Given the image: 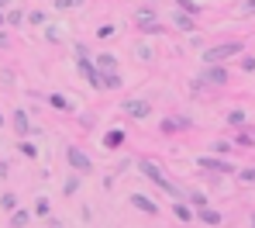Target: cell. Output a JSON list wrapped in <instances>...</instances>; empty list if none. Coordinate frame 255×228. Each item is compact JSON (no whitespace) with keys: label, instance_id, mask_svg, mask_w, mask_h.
I'll list each match as a JSON object with an SVG mask.
<instances>
[{"label":"cell","instance_id":"1","mask_svg":"<svg viewBox=\"0 0 255 228\" xmlns=\"http://www.w3.org/2000/svg\"><path fill=\"white\" fill-rule=\"evenodd\" d=\"M242 48H245L242 42H224V45H214V48H207V52H204V62H207V66H214V62H224V59L238 55Z\"/></svg>","mask_w":255,"mask_h":228},{"label":"cell","instance_id":"2","mask_svg":"<svg viewBox=\"0 0 255 228\" xmlns=\"http://www.w3.org/2000/svg\"><path fill=\"white\" fill-rule=\"evenodd\" d=\"M76 66H80V73L86 76V83H90L93 90H100V87H104V83H100V73H97V66L86 59V48H83V45H76Z\"/></svg>","mask_w":255,"mask_h":228},{"label":"cell","instance_id":"3","mask_svg":"<svg viewBox=\"0 0 255 228\" xmlns=\"http://www.w3.org/2000/svg\"><path fill=\"white\" fill-rule=\"evenodd\" d=\"M141 170H145V173H148L152 180L159 183V187H162L166 194H172V197H183V194H179V187H176V183H169L166 177H162V173H159V170H155V163H141Z\"/></svg>","mask_w":255,"mask_h":228},{"label":"cell","instance_id":"4","mask_svg":"<svg viewBox=\"0 0 255 228\" xmlns=\"http://www.w3.org/2000/svg\"><path fill=\"white\" fill-rule=\"evenodd\" d=\"M121 111H125L128 118L141 121V118H148V111H152V107H148V100H125V104H121Z\"/></svg>","mask_w":255,"mask_h":228},{"label":"cell","instance_id":"5","mask_svg":"<svg viewBox=\"0 0 255 228\" xmlns=\"http://www.w3.org/2000/svg\"><path fill=\"white\" fill-rule=\"evenodd\" d=\"M66 156H69V163H73V170H80V173H90V170H93V163H90V156H86V152H80L76 145H69V149H66Z\"/></svg>","mask_w":255,"mask_h":228},{"label":"cell","instance_id":"6","mask_svg":"<svg viewBox=\"0 0 255 228\" xmlns=\"http://www.w3.org/2000/svg\"><path fill=\"white\" fill-rule=\"evenodd\" d=\"M197 83H228V69L214 62V66H207V69L200 73V80H197Z\"/></svg>","mask_w":255,"mask_h":228},{"label":"cell","instance_id":"7","mask_svg":"<svg viewBox=\"0 0 255 228\" xmlns=\"http://www.w3.org/2000/svg\"><path fill=\"white\" fill-rule=\"evenodd\" d=\"M14 128H17V135H21V138L31 132V125H28V111H14Z\"/></svg>","mask_w":255,"mask_h":228},{"label":"cell","instance_id":"8","mask_svg":"<svg viewBox=\"0 0 255 228\" xmlns=\"http://www.w3.org/2000/svg\"><path fill=\"white\" fill-rule=\"evenodd\" d=\"M97 66H100L104 73H114V69H118V59H114L111 52H100V55H97Z\"/></svg>","mask_w":255,"mask_h":228},{"label":"cell","instance_id":"9","mask_svg":"<svg viewBox=\"0 0 255 228\" xmlns=\"http://www.w3.org/2000/svg\"><path fill=\"white\" fill-rule=\"evenodd\" d=\"M121 142H125V132H121V128H111V132L104 135V145H107V149H118Z\"/></svg>","mask_w":255,"mask_h":228},{"label":"cell","instance_id":"10","mask_svg":"<svg viewBox=\"0 0 255 228\" xmlns=\"http://www.w3.org/2000/svg\"><path fill=\"white\" fill-rule=\"evenodd\" d=\"M200 166L204 170H214V173H228L231 170V163H221V159H200Z\"/></svg>","mask_w":255,"mask_h":228},{"label":"cell","instance_id":"11","mask_svg":"<svg viewBox=\"0 0 255 228\" xmlns=\"http://www.w3.org/2000/svg\"><path fill=\"white\" fill-rule=\"evenodd\" d=\"M172 21H176V28H179V31H193V28H197L190 14H172Z\"/></svg>","mask_w":255,"mask_h":228},{"label":"cell","instance_id":"12","mask_svg":"<svg viewBox=\"0 0 255 228\" xmlns=\"http://www.w3.org/2000/svg\"><path fill=\"white\" fill-rule=\"evenodd\" d=\"M131 201H134V208H141V211H148V215H159V208H155V204H152L148 197H141V194H134Z\"/></svg>","mask_w":255,"mask_h":228},{"label":"cell","instance_id":"13","mask_svg":"<svg viewBox=\"0 0 255 228\" xmlns=\"http://www.w3.org/2000/svg\"><path fill=\"white\" fill-rule=\"evenodd\" d=\"M100 83H104V87H111V90H118V87H121V76H118V69H114V73H100Z\"/></svg>","mask_w":255,"mask_h":228},{"label":"cell","instance_id":"14","mask_svg":"<svg viewBox=\"0 0 255 228\" xmlns=\"http://www.w3.org/2000/svg\"><path fill=\"white\" fill-rule=\"evenodd\" d=\"M200 222H207V225H221V215L217 211H207V208H200V215H197Z\"/></svg>","mask_w":255,"mask_h":228},{"label":"cell","instance_id":"15","mask_svg":"<svg viewBox=\"0 0 255 228\" xmlns=\"http://www.w3.org/2000/svg\"><path fill=\"white\" fill-rule=\"evenodd\" d=\"M141 31H145V35H159V31H166V28H162L159 21H141Z\"/></svg>","mask_w":255,"mask_h":228},{"label":"cell","instance_id":"16","mask_svg":"<svg viewBox=\"0 0 255 228\" xmlns=\"http://www.w3.org/2000/svg\"><path fill=\"white\" fill-rule=\"evenodd\" d=\"M3 21H7V24H10V28H17V24H21V21H24V10H10V14H7V17H3Z\"/></svg>","mask_w":255,"mask_h":228},{"label":"cell","instance_id":"17","mask_svg":"<svg viewBox=\"0 0 255 228\" xmlns=\"http://www.w3.org/2000/svg\"><path fill=\"white\" fill-rule=\"evenodd\" d=\"M48 104H52V107H59V111H66V107H69V100H66L62 93H52V97H48Z\"/></svg>","mask_w":255,"mask_h":228},{"label":"cell","instance_id":"18","mask_svg":"<svg viewBox=\"0 0 255 228\" xmlns=\"http://www.w3.org/2000/svg\"><path fill=\"white\" fill-rule=\"evenodd\" d=\"M179 3V10H186V14H197L200 7H197V0H176Z\"/></svg>","mask_w":255,"mask_h":228},{"label":"cell","instance_id":"19","mask_svg":"<svg viewBox=\"0 0 255 228\" xmlns=\"http://www.w3.org/2000/svg\"><path fill=\"white\" fill-rule=\"evenodd\" d=\"M80 3H83V0H55L59 10H73V7H80Z\"/></svg>","mask_w":255,"mask_h":228},{"label":"cell","instance_id":"20","mask_svg":"<svg viewBox=\"0 0 255 228\" xmlns=\"http://www.w3.org/2000/svg\"><path fill=\"white\" fill-rule=\"evenodd\" d=\"M10 225H14V228H24V225H28V211H17V215H14V222H10Z\"/></svg>","mask_w":255,"mask_h":228},{"label":"cell","instance_id":"21","mask_svg":"<svg viewBox=\"0 0 255 228\" xmlns=\"http://www.w3.org/2000/svg\"><path fill=\"white\" fill-rule=\"evenodd\" d=\"M28 21H31V24H45V14H42V10H31Z\"/></svg>","mask_w":255,"mask_h":228},{"label":"cell","instance_id":"22","mask_svg":"<svg viewBox=\"0 0 255 228\" xmlns=\"http://www.w3.org/2000/svg\"><path fill=\"white\" fill-rule=\"evenodd\" d=\"M97 35H100V38H111V35H114V24H104V28L97 31Z\"/></svg>","mask_w":255,"mask_h":228},{"label":"cell","instance_id":"23","mask_svg":"<svg viewBox=\"0 0 255 228\" xmlns=\"http://www.w3.org/2000/svg\"><path fill=\"white\" fill-rule=\"evenodd\" d=\"M228 121H231V125H242V121H245V114H242V111H231V118H228Z\"/></svg>","mask_w":255,"mask_h":228},{"label":"cell","instance_id":"24","mask_svg":"<svg viewBox=\"0 0 255 228\" xmlns=\"http://www.w3.org/2000/svg\"><path fill=\"white\" fill-rule=\"evenodd\" d=\"M176 215H179V218H183V222H190V218H193V215H190V211H186V208H183V204H176Z\"/></svg>","mask_w":255,"mask_h":228},{"label":"cell","instance_id":"25","mask_svg":"<svg viewBox=\"0 0 255 228\" xmlns=\"http://www.w3.org/2000/svg\"><path fill=\"white\" fill-rule=\"evenodd\" d=\"M242 14H255V0H249V3H242Z\"/></svg>","mask_w":255,"mask_h":228},{"label":"cell","instance_id":"26","mask_svg":"<svg viewBox=\"0 0 255 228\" xmlns=\"http://www.w3.org/2000/svg\"><path fill=\"white\" fill-rule=\"evenodd\" d=\"M238 177H242V180H255V170H242Z\"/></svg>","mask_w":255,"mask_h":228},{"label":"cell","instance_id":"27","mask_svg":"<svg viewBox=\"0 0 255 228\" xmlns=\"http://www.w3.org/2000/svg\"><path fill=\"white\" fill-rule=\"evenodd\" d=\"M7 3H10V0H0V10H3V7H7Z\"/></svg>","mask_w":255,"mask_h":228},{"label":"cell","instance_id":"28","mask_svg":"<svg viewBox=\"0 0 255 228\" xmlns=\"http://www.w3.org/2000/svg\"><path fill=\"white\" fill-rule=\"evenodd\" d=\"M0 28H3V10H0Z\"/></svg>","mask_w":255,"mask_h":228},{"label":"cell","instance_id":"29","mask_svg":"<svg viewBox=\"0 0 255 228\" xmlns=\"http://www.w3.org/2000/svg\"><path fill=\"white\" fill-rule=\"evenodd\" d=\"M252 228H255V215H252Z\"/></svg>","mask_w":255,"mask_h":228},{"label":"cell","instance_id":"30","mask_svg":"<svg viewBox=\"0 0 255 228\" xmlns=\"http://www.w3.org/2000/svg\"><path fill=\"white\" fill-rule=\"evenodd\" d=\"M0 125H3V118H0Z\"/></svg>","mask_w":255,"mask_h":228}]
</instances>
